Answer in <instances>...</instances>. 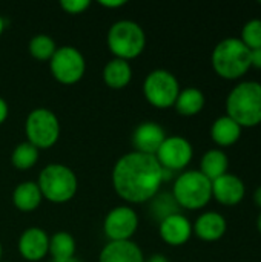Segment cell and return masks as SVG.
<instances>
[{"instance_id":"1","label":"cell","mask_w":261,"mask_h":262,"mask_svg":"<svg viewBox=\"0 0 261 262\" xmlns=\"http://www.w3.org/2000/svg\"><path fill=\"white\" fill-rule=\"evenodd\" d=\"M163 183V167L154 155L129 152L112 169V184L120 198L129 203L151 201Z\"/></svg>"},{"instance_id":"2","label":"cell","mask_w":261,"mask_h":262,"mask_svg":"<svg viewBox=\"0 0 261 262\" xmlns=\"http://www.w3.org/2000/svg\"><path fill=\"white\" fill-rule=\"evenodd\" d=\"M226 115L242 129L261 124V83L242 81L226 98Z\"/></svg>"},{"instance_id":"3","label":"cell","mask_w":261,"mask_h":262,"mask_svg":"<svg viewBox=\"0 0 261 262\" xmlns=\"http://www.w3.org/2000/svg\"><path fill=\"white\" fill-rule=\"evenodd\" d=\"M211 63L218 77L238 80L251 69V49L246 48L240 38H225L214 48Z\"/></svg>"},{"instance_id":"4","label":"cell","mask_w":261,"mask_h":262,"mask_svg":"<svg viewBox=\"0 0 261 262\" xmlns=\"http://www.w3.org/2000/svg\"><path fill=\"white\" fill-rule=\"evenodd\" d=\"M172 195L183 209H203L212 198V181H209L200 170H186L177 177Z\"/></svg>"},{"instance_id":"5","label":"cell","mask_w":261,"mask_h":262,"mask_svg":"<svg viewBox=\"0 0 261 262\" xmlns=\"http://www.w3.org/2000/svg\"><path fill=\"white\" fill-rule=\"evenodd\" d=\"M37 186L43 198L52 203H66L75 195L78 183L75 173L68 166L54 163L42 169Z\"/></svg>"},{"instance_id":"6","label":"cell","mask_w":261,"mask_h":262,"mask_svg":"<svg viewBox=\"0 0 261 262\" xmlns=\"http://www.w3.org/2000/svg\"><path fill=\"white\" fill-rule=\"evenodd\" d=\"M145 45V31L134 20H118L108 31V48L117 58H135L143 52Z\"/></svg>"},{"instance_id":"7","label":"cell","mask_w":261,"mask_h":262,"mask_svg":"<svg viewBox=\"0 0 261 262\" xmlns=\"http://www.w3.org/2000/svg\"><path fill=\"white\" fill-rule=\"evenodd\" d=\"M28 141L37 149L54 146L60 135V123L55 114L46 107H37L29 112L25 123Z\"/></svg>"},{"instance_id":"8","label":"cell","mask_w":261,"mask_h":262,"mask_svg":"<svg viewBox=\"0 0 261 262\" xmlns=\"http://www.w3.org/2000/svg\"><path fill=\"white\" fill-rule=\"evenodd\" d=\"M145 98L155 107H171L180 94V84L175 75L166 69H155L149 72L143 83Z\"/></svg>"},{"instance_id":"9","label":"cell","mask_w":261,"mask_h":262,"mask_svg":"<svg viewBox=\"0 0 261 262\" xmlns=\"http://www.w3.org/2000/svg\"><path fill=\"white\" fill-rule=\"evenodd\" d=\"M52 75L63 84L77 83L86 69L83 54L74 46H60L49 60Z\"/></svg>"},{"instance_id":"10","label":"cell","mask_w":261,"mask_h":262,"mask_svg":"<svg viewBox=\"0 0 261 262\" xmlns=\"http://www.w3.org/2000/svg\"><path fill=\"white\" fill-rule=\"evenodd\" d=\"M154 157L163 169L175 173L177 170H183L191 163L194 157V149L186 138L180 135H172L165 138Z\"/></svg>"},{"instance_id":"11","label":"cell","mask_w":261,"mask_h":262,"mask_svg":"<svg viewBox=\"0 0 261 262\" xmlns=\"http://www.w3.org/2000/svg\"><path fill=\"white\" fill-rule=\"evenodd\" d=\"M138 227V215L128 206L112 209L103 223V230L109 241H131Z\"/></svg>"},{"instance_id":"12","label":"cell","mask_w":261,"mask_h":262,"mask_svg":"<svg viewBox=\"0 0 261 262\" xmlns=\"http://www.w3.org/2000/svg\"><path fill=\"white\" fill-rule=\"evenodd\" d=\"M166 134L165 129L155 121H143L138 124L132 134V144L135 152L155 155L160 149L162 143L165 141Z\"/></svg>"},{"instance_id":"13","label":"cell","mask_w":261,"mask_h":262,"mask_svg":"<svg viewBox=\"0 0 261 262\" xmlns=\"http://www.w3.org/2000/svg\"><path fill=\"white\" fill-rule=\"evenodd\" d=\"M245 195L246 186L237 175L228 172L212 181V198H215L223 206H237L243 201Z\"/></svg>"},{"instance_id":"14","label":"cell","mask_w":261,"mask_h":262,"mask_svg":"<svg viewBox=\"0 0 261 262\" xmlns=\"http://www.w3.org/2000/svg\"><path fill=\"white\" fill-rule=\"evenodd\" d=\"M18 252L28 261H40L49 253V236L43 229L29 227L18 239Z\"/></svg>"},{"instance_id":"15","label":"cell","mask_w":261,"mask_h":262,"mask_svg":"<svg viewBox=\"0 0 261 262\" xmlns=\"http://www.w3.org/2000/svg\"><path fill=\"white\" fill-rule=\"evenodd\" d=\"M162 239L169 244V246H183L189 241L192 235V224L191 221L182 215V213H174L163 221H160L158 227Z\"/></svg>"},{"instance_id":"16","label":"cell","mask_w":261,"mask_h":262,"mask_svg":"<svg viewBox=\"0 0 261 262\" xmlns=\"http://www.w3.org/2000/svg\"><path fill=\"white\" fill-rule=\"evenodd\" d=\"M226 229H228V223L225 216L218 212L202 213L192 226V232L206 243H214L223 238Z\"/></svg>"},{"instance_id":"17","label":"cell","mask_w":261,"mask_h":262,"mask_svg":"<svg viewBox=\"0 0 261 262\" xmlns=\"http://www.w3.org/2000/svg\"><path fill=\"white\" fill-rule=\"evenodd\" d=\"M98 262H145V256L132 241H109L100 252Z\"/></svg>"},{"instance_id":"18","label":"cell","mask_w":261,"mask_h":262,"mask_svg":"<svg viewBox=\"0 0 261 262\" xmlns=\"http://www.w3.org/2000/svg\"><path fill=\"white\" fill-rule=\"evenodd\" d=\"M242 127L228 115L217 118L211 126V138L217 146L229 147L235 144L242 137Z\"/></svg>"},{"instance_id":"19","label":"cell","mask_w":261,"mask_h":262,"mask_svg":"<svg viewBox=\"0 0 261 262\" xmlns=\"http://www.w3.org/2000/svg\"><path fill=\"white\" fill-rule=\"evenodd\" d=\"M132 78V68L128 60L112 58L103 69V80L112 89H123Z\"/></svg>"},{"instance_id":"20","label":"cell","mask_w":261,"mask_h":262,"mask_svg":"<svg viewBox=\"0 0 261 262\" xmlns=\"http://www.w3.org/2000/svg\"><path fill=\"white\" fill-rule=\"evenodd\" d=\"M42 192L34 181L20 183L12 192V203L22 212H32L42 203Z\"/></svg>"},{"instance_id":"21","label":"cell","mask_w":261,"mask_h":262,"mask_svg":"<svg viewBox=\"0 0 261 262\" xmlns=\"http://www.w3.org/2000/svg\"><path fill=\"white\" fill-rule=\"evenodd\" d=\"M228 167H229L228 155L220 149L208 150L202 157V161H200V172L209 181H214V180L223 177L225 173H228Z\"/></svg>"},{"instance_id":"22","label":"cell","mask_w":261,"mask_h":262,"mask_svg":"<svg viewBox=\"0 0 261 262\" xmlns=\"http://www.w3.org/2000/svg\"><path fill=\"white\" fill-rule=\"evenodd\" d=\"M205 103H206V98L200 89L186 88V89L180 91L174 106L180 115L192 117V115H197L202 112V109L205 107Z\"/></svg>"},{"instance_id":"23","label":"cell","mask_w":261,"mask_h":262,"mask_svg":"<svg viewBox=\"0 0 261 262\" xmlns=\"http://www.w3.org/2000/svg\"><path fill=\"white\" fill-rule=\"evenodd\" d=\"M49 253L52 261H65L74 258L75 239L68 232H57L49 238Z\"/></svg>"},{"instance_id":"24","label":"cell","mask_w":261,"mask_h":262,"mask_svg":"<svg viewBox=\"0 0 261 262\" xmlns=\"http://www.w3.org/2000/svg\"><path fill=\"white\" fill-rule=\"evenodd\" d=\"M149 203H151V207H149L151 215L158 223L174 213H180V206L175 201L174 195L169 192H158Z\"/></svg>"},{"instance_id":"25","label":"cell","mask_w":261,"mask_h":262,"mask_svg":"<svg viewBox=\"0 0 261 262\" xmlns=\"http://www.w3.org/2000/svg\"><path fill=\"white\" fill-rule=\"evenodd\" d=\"M37 160H38V149L35 146H32L29 141H23V143L17 144V147L14 149V152L11 155L12 164L20 170L31 169L37 163Z\"/></svg>"},{"instance_id":"26","label":"cell","mask_w":261,"mask_h":262,"mask_svg":"<svg viewBox=\"0 0 261 262\" xmlns=\"http://www.w3.org/2000/svg\"><path fill=\"white\" fill-rule=\"evenodd\" d=\"M57 46L48 34H37L29 41V52L37 60H51Z\"/></svg>"},{"instance_id":"27","label":"cell","mask_w":261,"mask_h":262,"mask_svg":"<svg viewBox=\"0 0 261 262\" xmlns=\"http://www.w3.org/2000/svg\"><path fill=\"white\" fill-rule=\"evenodd\" d=\"M240 40L246 48L251 51L261 48V18H252L246 21V25L242 29Z\"/></svg>"},{"instance_id":"28","label":"cell","mask_w":261,"mask_h":262,"mask_svg":"<svg viewBox=\"0 0 261 262\" xmlns=\"http://www.w3.org/2000/svg\"><path fill=\"white\" fill-rule=\"evenodd\" d=\"M89 5H91L89 0H62L60 2V6L69 14H80L85 9H88Z\"/></svg>"},{"instance_id":"29","label":"cell","mask_w":261,"mask_h":262,"mask_svg":"<svg viewBox=\"0 0 261 262\" xmlns=\"http://www.w3.org/2000/svg\"><path fill=\"white\" fill-rule=\"evenodd\" d=\"M251 68L261 69V48L251 51Z\"/></svg>"},{"instance_id":"30","label":"cell","mask_w":261,"mask_h":262,"mask_svg":"<svg viewBox=\"0 0 261 262\" xmlns=\"http://www.w3.org/2000/svg\"><path fill=\"white\" fill-rule=\"evenodd\" d=\"M6 117H8V104H6V101L0 97V124L6 120Z\"/></svg>"},{"instance_id":"31","label":"cell","mask_w":261,"mask_h":262,"mask_svg":"<svg viewBox=\"0 0 261 262\" xmlns=\"http://www.w3.org/2000/svg\"><path fill=\"white\" fill-rule=\"evenodd\" d=\"M126 2L125 0H112V2H108V0H102L100 5L106 6V8H118V6H123Z\"/></svg>"},{"instance_id":"32","label":"cell","mask_w":261,"mask_h":262,"mask_svg":"<svg viewBox=\"0 0 261 262\" xmlns=\"http://www.w3.org/2000/svg\"><path fill=\"white\" fill-rule=\"evenodd\" d=\"M145 262H169L168 261V258L165 256V255H152L148 261Z\"/></svg>"},{"instance_id":"33","label":"cell","mask_w":261,"mask_h":262,"mask_svg":"<svg viewBox=\"0 0 261 262\" xmlns=\"http://www.w3.org/2000/svg\"><path fill=\"white\" fill-rule=\"evenodd\" d=\"M254 201H255V204L261 209V186L255 190V193H254Z\"/></svg>"},{"instance_id":"34","label":"cell","mask_w":261,"mask_h":262,"mask_svg":"<svg viewBox=\"0 0 261 262\" xmlns=\"http://www.w3.org/2000/svg\"><path fill=\"white\" fill-rule=\"evenodd\" d=\"M257 229H258V232L261 233V212L260 215H258V218H257Z\"/></svg>"},{"instance_id":"35","label":"cell","mask_w":261,"mask_h":262,"mask_svg":"<svg viewBox=\"0 0 261 262\" xmlns=\"http://www.w3.org/2000/svg\"><path fill=\"white\" fill-rule=\"evenodd\" d=\"M3 29H5V21H3V18H2V15H0V35H2Z\"/></svg>"},{"instance_id":"36","label":"cell","mask_w":261,"mask_h":262,"mask_svg":"<svg viewBox=\"0 0 261 262\" xmlns=\"http://www.w3.org/2000/svg\"><path fill=\"white\" fill-rule=\"evenodd\" d=\"M51 262H80L77 258H71V259H65V261H51Z\"/></svg>"},{"instance_id":"37","label":"cell","mask_w":261,"mask_h":262,"mask_svg":"<svg viewBox=\"0 0 261 262\" xmlns=\"http://www.w3.org/2000/svg\"><path fill=\"white\" fill-rule=\"evenodd\" d=\"M2 255H3V250H2V244H0V262H2Z\"/></svg>"}]
</instances>
